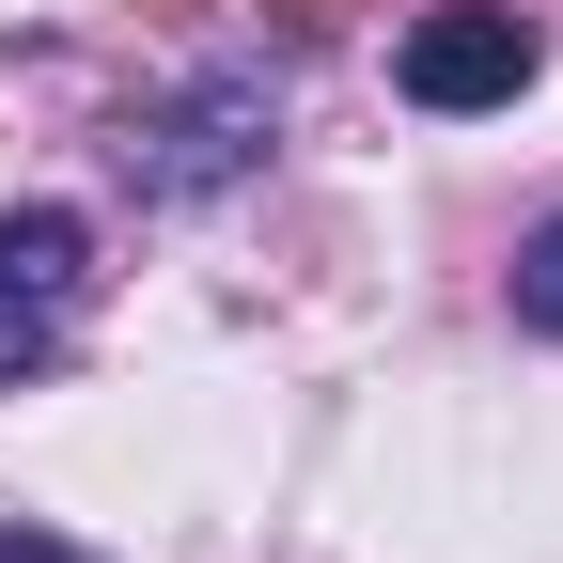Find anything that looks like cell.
Listing matches in <instances>:
<instances>
[{"instance_id": "obj_5", "label": "cell", "mask_w": 563, "mask_h": 563, "mask_svg": "<svg viewBox=\"0 0 563 563\" xmlns=\"http://www.w3.org/2000/svg\"><path fill=\"white\" fill-rule=\"evenodd\" d=\"M0 563H95V548H63V532H32V517H0Z\"/></svg>"}, {"instance_id": "obj_4", "label": "cell", "mask_w": 563, "mask_h": 563, "mask_svg": "<svg viewBox=\"0 0 563 563\" xmlns=\"http://www.w3.org/2000/svg\"><path fill=\"white\" fill-rule=\"evenodd\" d=\"M517 329H532V344H563V203L517 235Z\"/></svg>"}, {"instance_id": "obj_3", "label": "cell", "mask_w": 563, "mask_h": 563, "mask_svg": "<svg viewBox=\"0 0 563 563\" xmlns=\"http://www.w3.org/2000/svg\"><path fill=\"white\" fill-rule=\"evenodd\" d=\"M79 298H95V220L79 203H16L0 220V391L79 344Z\"/></svg>"}, {"instance_id": "obj_1", "label": "cell", "mask_w": 563, "mask_h": 563, "mask_svg": "<svg viewBox=\"0 0 563 563\" xmlns=\"http://www.w3.org/2000/svg\"><path fill=\"white\" fill-rule=\"evenodd\" d=\"M266 141H282V79H266V63H203L188 95L141 110L125 173H141V203H220V188L266 173Z\"/></svg>"}, {"instance_id": "obj_2", "label": "cell", "mask_w": 563, "mask_h": 563, "mask_svg": "<svg viewBox=\"0 0 563 563\" xmlns=\"http://www.w3.org/2000/svg\"><path fill=\"white\" fill-rule=\"evenodd\" d=\"M532 79H548V32L517 0H439V16L391 32V95L407 110H517Z\"/></svg>"}]
</instances>
